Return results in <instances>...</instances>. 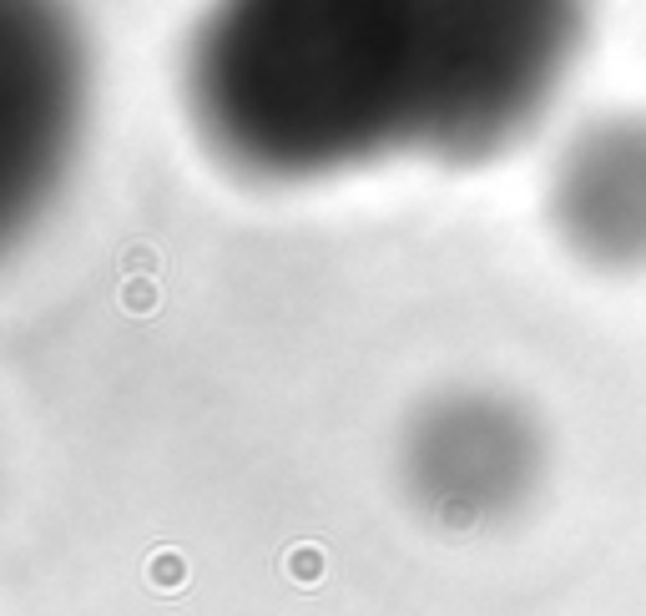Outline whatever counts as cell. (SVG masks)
<instances>
[{
	"instance_id": "obj_1",
	"label": "cell",
	"mask_w": 646,
	"mask_h": 616,
	"mask_svg": "<svg viewBox=\"0 0 646 616\" xmlns=\"http://www.w3.org/2000/svg\"><path fill=\"white\" fill-rule=\"evenodd\" d=\"M596 0H208L182 51L198 147L248 188L480 167L536 132Z\"/></svg>"
},
{
	"instance_id": "obj_2",
	"label": "cell",
	"mask_w": 646,
	"mask_h": 616,
	"mask_svg": "<svg viewBox=\"0 0 646 616\" xmlns=\"http://www.w3.org/2000/svg\"><path fill=\"white\" fill-rule=\"evenodd\" d=\"M405 475L419 506L445 520H495L520 506L540 475V435L530 415L485 389L449 395L415 419Z\"/></svg>"
},
{
	"instance_id": "obj_3",
	"label": "cell",
	"mask_w": 646,
	"mask_h": 616,
	"mask_svg": "<svg viewBox=\"0 0 646 616\" xmlns=\"http://www.w3.org/2000/svg\"><path fill=\"white\" fill-rule=\"evenodd\" d=\"M566 254L596 274L646 268V111H612L570 132L546 182Z\"/></svg>"
}]
</instances>
